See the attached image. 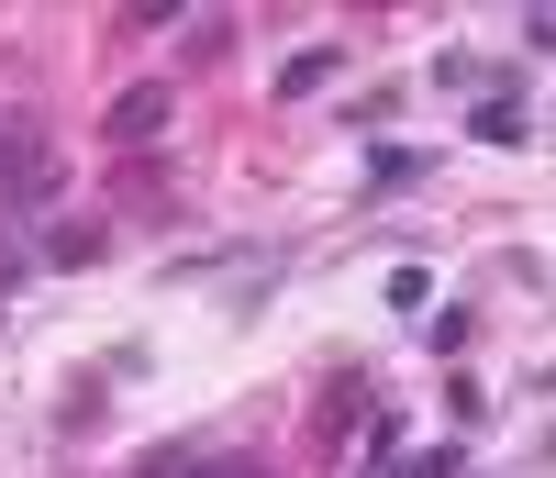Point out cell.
Masks as SVG:
<instances>
[{
	"label": "cell",
	"instance_id": "1",
	"mask_svg": "<svg viewBox=\"0 0 556 478\" xmlns=\"http://www.w3.org/2000/svg\"><path fill=\"white\" fill-rule=\"evenodd\" d=\"M167 112H178V89H167V78H134L123 101L101 112V134H112V146L134 156V146H146V134H167Z\"/></svg>",
	"mask_w": 556,
	"mask_h": 478
},
{
	"label": "cell",
	"instance_id": "2",
	"mask_svg": "<svg viewBox=\"0 0 556 478\" xmlns=\"http://www.w3.org/2000/svg\"><path fill=\"white\" fill-rule=\"evenodd\" d=\"M56 167H45V134L34 123H0V201H45Z\"/></svg>",
	"mask_w": 556,
	"mask_h": 478
},
{
	"label": "cell",
	"instance_id": "3",
	"mask_svg": "<svg viewBox=\"0 0 556 478\" xmlns=\"http://www.w3.org/2000/svg\"><path fill=\"white\" fill-rule=\"evenodd\" d=\"M101 246H112V223H101V212H78V223L56 212V223H45V267H89Z\"/></svg>",
	"mask_w": 556,
	"mask_h": 478
},
{
	"label": "cell",
	"instance_id": "4",
	"mask_svg": "<svg viewBox=\"0 0 556 478\" xmlns=\"http://www.w3.org/2000/svg\"><path fill=\"white\" fill-rule=\"evenodd\" d=\"M356 412H367V378L345 367V378H334V390H323V401H312V445H323V456H334V445H345V423H356Z\"/></svg>",
	"mask_w": 556,
	"mask_h": 478
},
{
	"label": "cell",
	"instance_id": "5",
	"mask_svg": "<svg viewBox=\"0 0 556 478\" xmlns=\"http://www.w3.org/2000/svg\"><path fill=\"white\" fill-rule=\"evenodd\" d=\"M112 201L123 212H167V156H123L112 167Z\"/></svg>",
	"mask_w": 556,
	"mask_h": 478
},
{
	"label": "cell",
	"instance_id": "6",
	"mask_svg": "<svg viewBox=\"0 0 556 478\" xmlns=\"http://www.w3.org/2000/svg\"><path fill=\"white\" fill-rule=\"evenodd\" d=\"M523 123H534L523 101H479V112H468V134H479V146H523Z\"/></svg>",
	"mask_w": 556,
	"mask_h": 478
},
{
	"label": "cell",
	"instance_id": "7",
	"mask_svg": "<svg viewBox=\"0 0 556 478\" xmlns=\"http://www.w3.org/2000/svg\"><path fill=\"white\" fill-rule=\"evenodd\" d=\"M323 78H334V45H301V56L278 67V101H301V89H323Z\"/></svg>",
	"mask_w": 556,
	"mask_h": 478
},
{
	"label": "cell",
	"instance_id": "8",
	"mask_svg": "<svg viewBox=\"0 0 556 478\" xmlns=\"http://www.w3.org/2000/svg\"><path fill=\"white\" fill-rule=\"evenodd\" d=\"M434 178V156H412V146H379V178H367V189H424Z\"/></svg>",
	"mask_w": 556,
	"mask_h": 478
},
{
	"label": "cell",
	"instance_id": "9",
	"mask_svg": "<svg viewBox=\"0 0 556 478\" xmlns=\"http://www.w3.org/2000/svg\"><path fill=\"white\" fill-rule=\"evenodd\" d=\"M356 478H401V423H379V435H367V467Z\"/></svg>",
	"mask_w": 556,
	"mask_h": 478
},
{
	"label": "cell",
	"instance_id": "10",
	"mask_svg": "<svg viewBox=\"0 0 556 478\" xmlns=\"http://www.w3.org/2000/svg\"><path fill=\"white\" fill-rule=\"evenodd\" d=\"M0 290H23V256H12V246H0Z\"/></svg>",
	"mask_w": 556,
	"mask_h": 478
},
{
	"label": "cell",
	"instance_id": "11",
	"mask_svg": "<svg viewBox=\"0 0 556 478\" xmlns=\"http://www.w3.org/2000/svg\"><path fill=\"white\" fill-rule=\"evenodd\" d=\"M146 478H178V456H156V467H146Z\"/></svg>",
	"mask_w": 556,
	"mask_h": 478
}]
</instances>
